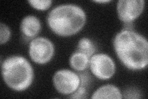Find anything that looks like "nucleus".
Segmentation results:
<instances>
[{
	"label": "nucleus",
	"instance_id": "0eeeda50",
	"mask_svg": "<svg viewBox=\"0 0 148 99\" xmlns=\"http://www.w3.org/2000/svg\"><path fill=\"white\" fill-rule=\"evenodd\" d=\"M145 3L144 0H120L117 6L119 19L126 24H131L142 13Z\"/></svg>",
	"mask_w": 148,
	"mask_h": 99
},
{
	"label": "nucleus",
	"instance_id": "2eb2a0df",
	"mask_svg": "<svg viewBox=\"0 0 148 99\" xmlns=\"http://www.w3.org/2000/svg\"><path fill=\"white\" fill-rule=\"evenodd\" d=\"M110 1V0H101V1L99 0V1H95V2L99 3H108Z\"/></svg>",
	"mask_w": 148,
	"mask_h": 99
},
{
	"label": "nucleus",
	"instance_id": "39448f33",
	"mask_svg": "<svg viewBox=\"0 0 148 99\" xmlns=\"http://www.w3.org/2000/svg\"><path fill=\"white\" fill-rule=\"evenodd\" d=\"M53 83L56 89L59 93L69 95L77 90L81 80L75 73L69 69H62L54 74Z\"/></svg>",
	"mask_w": 148,
	"mask_h": 99
},
{
	"label": "nucleus",
	"instance_id": "423d86ee",
	"mask_svg": "<svg viewBox=\"0 0 148 99\" xmlns=\"http://www.w3.org/2000/svg\"><path fill=\"white\" fill-rule=\"evenodd\" d=\"M92 73L99 79L106 80L112 77L115 71V65L109 56L104 53L93 55L90 60Z\"/></svg>",
	"mask_w": 148,
	"mask_h": 99
},
{
	"label": "nucleus",
	"instance_id": "20e7f679",
	"mask_svg": "<svg viewBox=\"0 0 148 99\" xmlns=\"http://www.w3.org/2000/svg\"><path fill=\"white\" fill-rule=\"evenodd\" d=\"M54 47L49 39L38 37L32 40L29 46V55L32 61L38 64H45L51 60Z\"/></svg>",
	"mask_w": 148,
	"mask_h": 99
},
{
	"label": "nucleus",
	"instance_id": "4468645a",
	"mask_svg": "<svg viewBox=\"0 0 148 99\" xmlns=\"http://www.w3.org/2000/svg\"><path fill=\"white\" fill-rule=\"evenodd\" d=\"M72 96L71 97V98H84L85 95L86 93V90L85 87H80L77 89V90L73 93Z\"/></svg>",
	"mask_w": 148,
	"mask_h": 99
},
{
	"label": "nucleus",
	"instance_id": "7ed1b4c3",
	"mask_svg": "<svg viewBox=\"0 0 148 99\" xmlns=\"http://www.w3.org/2000/svg\"><path fill=\"white\" fill-rule=\"evenodd\" d=\"M1 72L8 86L16 91L25 90L33 81V68L29 61L21 56L6 58L2 63Z\"/></svg>",
	"mask_w": 148,
	"mask_h": 99
},
{
	"label": "nucleus",
	"instance_id": "9b49d317",
	"mask_svg": "<svg viewBox=\"0 0 148 99\" xmlns=\"http://www.w3.org/2000/svg\"><path fill=\"white\" fill-rule=\"evenodd\" d=\"M77 51L85 54L90 58L95 53L96 47L90 39L82 38L78 42Z\"/></svg>",
	"mask_w": 148,
	"mask_h": 99
},
{
	"label": "nucleus",
	"instance_id": "1a4fd4ad",
	"mask_svg": "<svg viewBox=\"0 0 148 99\" xmlns=\"http://www.w3.org/2000/svg\"><path fill=\"white\" fill-rule=\"evenodd\" d=\"M120 91L114 85L108 84L99 87L93 93L91 98H122Z\"/></svg>",
	"mask_w": 148,
	"mask_h": 99
},
{
	"label": "nucleus",
	"instance_id": "9d476101",
	"mask_svg": "<svg viewBox=\"0 0 148 99\" xmlns=\"http://www.w3.org/2000/svg\"><path fill=\"white\" fill-rule=\"evenodd\" d=\"M90 58L85 54L75 51L73 53L70 58L71 67L78 71L85 70L90 64Z\"/></svg>",
	"mask_w": 148,
	"mask_h": 99
},
{
	"label": "nucleus",
	"instance_id": "6e6552de",
	"mask_svg": "<svg viewBox=\"0 0 148 99\" xmlns=\"http://www.w3.org/2000/svg\"><path fill=\"white\" fill-rule=\"evenodd\" d=\"M21 29L25 36L32 38L37 35L41 30L40 21L34 16H27L22 21Z\"/></svg>",
	"mask_w": 148,
	"mask_h": 99
},
{
	"label": "nucleus",
	"instance_id": "f03ea898",
	"mask_svg": "<svg viewBox=\"0 0 148 99\" xmlns=\"http://www.w3.org/2000/svg\"><path fill=\"white\" fill-rule=\"evenodd\" d=\"M83 9L75 4H62L53 9L47 17L50 29L60 36H71L79 32L86 22Z\"/></svg>",
	"mask_w": 148,
	"mask_h": 99
},
{
	"label": "nucleus",
	"instance_id": "ddd939ff",
	"mask_svg": "<svg viewBox=\"0 0 148 99\" xmlns=\"http://www.w3.org/2000/svg\"><path fill=\"white\" fill-rule=\"evenodd\" d=\"M11 37V30L9 28L3 23L0 24V42L3 44L8 41Z\"/></svg>",
	"mask_w": 148,
	"mask_h": 99
},
{
	"label": "nucleus",
	"instance_id": "f257e3e1",
	"mask_svg": "<svg viewBox=\"0 0 148 99\" xmlns=\"http://www.w3.org/2000/svg\"><path fill=\"white\" fill-rule=\"evenodd\" d=\"M114 46L120 60L128 69L147 66L148 42L144 37L131 30H123L115 35Z\"/></svg>",
	"mask_w": 148,
	"mask_h": 99
},
{
	"label": "nucleus",
	"instance_id": "f8f14e48",
	"mask_svg": "<svg viewBox=\"0 0 148 99\" xmlns=\"http://www.w3.org/2000/svg\"><path fill=\"white\" fill-rule=\"evenodd\" d=\"M30 5L38 10L45 11L48 9L52 4V1L51 0H30L29 1Z\"/></svg>",
	"mask_w": 148,
	"mask_h": 99
}]
</instances>
